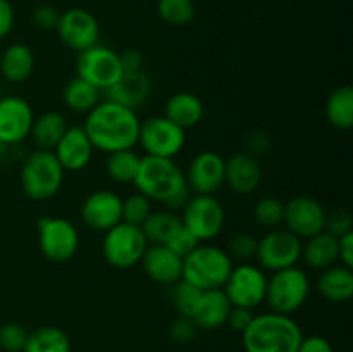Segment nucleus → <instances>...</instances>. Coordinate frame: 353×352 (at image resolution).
<instances>
[{"label": "nucleus", "instance_id": "nucleus-1", "mask_svg": "<svg viewBox=\"0 0 353 352\" xmlns=\"http://www.w3.org/2000/svg\"><path fill=\"white\" fill-rule=\"evenodd\" d=\"M140 123L134 110L105 99L86 114L83 130L95 150L110 154L138 145Z\"/></svg>", "mask_w": 353, "mask_h": 352}, {"label": "nucleus", "instance_id": "nucleus-2", "mask_svg": "<svg viewBox=\"0 0 353 352\" xmlns=\"http://www.w3.org/2000/svg\"><path fill=\"white\" fill-rule=\"evenodd\" d=\"M241 338L245 352H296L303 333L292 316L271 311L254 316Z\"/></svg>", "mask_w": 353, "mask_h": 352}, {"label": "nucleus", "instance_id": "nucleus-3", "mask_svg": "<svg viewBox=\"0 0 353 352\" xmlns=\"http://www.w3.org/2000/svg\"><path fill=\"white\" fill-rule=\"evenodd\" d=\"M133 185L141 195L150 202H159L168 206L174 197L186 192V178L183 169L174 162V159H162L145 155L140 161V169Z\"/></svg>", "mask_w": 353, "mask_h": 352}, {"label": "nucleus", "instance_id": "nucleus-4", "mask_svg": "<svg viewBox=\"0 0 353 352\" xmlns=\"http://www.w3.org/2000/svg\"><path fill=\"white\" fill-rule=\"evenodd\" d=\"M233 261L224 248L200 244L192 254L183 257L181 280L192 283L199 290L223 289L230 278Z\"/></svg>", "mask_w": 353, "mask_h": 352}, {"label": "nucleus", "instance_id": "nucleus-5", "mask_svg": "<svg viewBox=\"0 0 353 352\" xmlns=\"http://www.w3.org/2000/svg\"><path fill=\"white\" fill-rule=\"evenodd\" d=\"M65 171L50 150H33L21 166V186L28 199L45 202L54 199L64 183Z\"/></svg>", "mask_w": 353, "mask_h": 352}, {"label": "nucleus", "instance_id": "nucleus-6", "mask_svg": "<svg viewBox=\"0 0 353 352\" xmlns=\"http://www.w3.org/2000/svg\"><path fill=\"white\" fill-rule=\"evenodd\" d=\"M310 293V280L303 269L286 268L272 273L268 278L265 302L272 313L292 316L307 302Z\"/></svg>", "mask_w": 353, "mask_h": 352}, {"label": "nucleus", "instance_id": "nucleus-7", "mask_svg": "<svg viewBox=\"0 0 353 352\" xmlns=\"http://www.w3.org/2000/svg\"><path fill=\"white\" fill-rule=\"evenodd\" d=\"M148 242L140 226L117 223L103 233L102 255L109 266L116 269H130L140 264Z\"/></svg>", "mask_w": 353, "mask_h": 352}, {"label": "nucleus", "instance_id": "nucleus-8", "mask_svg": "<svg viewBox=\"0 0 353 352\" xmlns=\"http://www.w3.org/2000/svg\"><path fill=\"white\" fill-rule=\"evenodd\" d=\"M38 247L47 261L62 264L71 261L79 248V233L71 221L59 216H43L37 223Z\"/></svg>", "mask_w": 353, "mask_h": 352}, {"label": "nucleus", "instance_id": "nucleus-9", "mask_svg": "<svg viewBox=\"0 0 353 352\" xmlns=\"http://www.w3.org/2000/svg\"><path fill=\"white\" fill-rule=\"evenodd\" d=\"M181 223L200 244L223 231L226 213L216 195H193L181 209Z\"/></svg>", "mask_w": 353, "mask_h": 352}, {"label": "nucleus", "instance_id": "nucleus-10", "mask_svg": "<svg viewBox=\"0 0 353 352\" xmlns=\"http://www.w3.org/2000/svg\"><path fill=\"white\" fill-rule=\"evenodd\" d=\"M138 145L152 157L174 159L186 145V131L165 116H152L140 123Z\"/></svg>", "mask_w": 353, "mask_h": 352}, {"label": "nucleus", "instance_id": "nucleus-11", "mask_svg": "<svg viewBox=\"0 0 353 352\" xmlns=\"http://www.w3.org/2000/svg\"><path fill=\"white\" fill-rule=\"evenodd\" d=\"M223 290L230 299L231 306L254 311L255 307L265 302L268 276L261 266H255L252 262H241V264L233 266Z\"/></svg>", "mask_w": 353, "mask_h": 352}, {"label": "nucleus", "instance_id": "nucleus-12", "mask_svg": "<svg viewBox=\"0 0 353 352\" xmlns=\"http://www.w3.org/2000/svg\"><path fill=\"white\" fill-rule=\"evenodd\" d=\"M123 72L119 52L103 45H93L79 52L76 59V76L99 90H107L112 86Z\"/></svg>", "mask_w": 353, "mask_h": 352}, {"label": "nucleus", "instance_id": "nucleus-13", "mask_svg": "<svg viewBox=\"0 0 353 352\" xmlns=\"http://www.w3.org/2000/svg\"><path fill=\"white\" fill-rule=\"evenodd\" d=\"M255 259L264 271L276 273L293 268L302 259V240L283 228L269 230L259 240Z\"/></svg>", "mask_w": 353, "mask_h": 352}, {"label": "nucleus", "instance_id": "nucleus-14", "mask_svg": "<svg viewBox=\"0 0 353 352\" xmlns=\"http://www.w3.org/2000/svg\"><path fill=\"white\" fill-rule=\"evenodd\" d=\"M55 31L65 47L79 54L99 43L100 24L90 10L72 7L61 14Z\"/></svg>", "mask_w": 353, "mask_h": 352}, {"label": "nucleus", "instance_id": "nucleus-15", "mask_svg": "<svg viewBox=\"0 0 353 352\" xmlns=\"http://www.w3.org/2000/svg\"><path fill=\"white\" fill-rule=\"evenodd\" d=\"M226 159L214 150L199 152L185 173L186 185L195 195H216L224 186Z\"/></svg>", "mask_w": 353, "mask_h": 352}, {"label": "nucleus", "instance_id": "nucleus-16", "mask_svg": "<svg viewBox=\"0 0 353 352\" xmlns=\"http://www.w3.org/2000/svg\"><path fill=\"white\" fill-rule=\"evenodd\" d=\"M326 209L319 200L309 195H296L285 204V223L286 230L292 231L300 240L310 238L324 231Z\"/></svg>", "mask_w": 353, "mask_h": 352}, {"label": "nucleus", "instance_id": "nucleus-17", "mask_svg": "<svg viewBox=\"0 0 353 352\" xmlns=\"http://www.w3.org/2000/svg\"><path fill=\"white\" fill-rule=\"evenodd\" d=\"M34 114L23 97L9 95L0 99V144L17 145L30 137Z\"/></svg>", "mask_w": 353, "mask_h": 352}, {"label": "nucleus", "instance_id": "nucleus-18", "mask_svg": "<svg viewBox=\"0 0 353 352\" xmlns=\"http://www.w3.org/2000/svg\"><path fill=\"white\" fill-rule=\"evenodd\" d=\"M81 219L90 230L105 233L123 221V199L110 190H97L83 200Z\"/></svg>", "mask_w": 353, "mask_h": 352}, {"label": "nucleus", "instance_id": "nucleus-19", "mask_svg": "<svg viewBox=\"0 0 353 352\" xmlns=\"http://www.w3.org/2000/svg\"><path fill=\"white\" fill-rule=\"evenodd\" d=\"M52 152L64 171L76 173L83 171L92 162L95 148L83 126H69Z\"/></svg>", "mask_w": 353, "mask_h": 352}, {"label": "nucleus", "instance_id": "nucleus-20", "mask_svg": "<svg viewBox=\"0 0 353 352\" xmlns=\"http://www.w3.org/2000/svg\"><path fill=\"white\" fill-rule=\"evenodd\" d=\"M140 264L148 278L161 286L174 285L183 276V257L165 245H148Z\"/></svg>", "mask_w": 353, "mask_h": 352}, {"label": "nucleus", "instance_id": "nucleus-21", "mask_svg": "<svg viewBox=\"0 0 353 352\" xmlns=\"http://www.w3.org/2000/svg\"><path fill=\"white\" fill-rule=\"evenodd\" d=\"M262 183V166L257 157L247 152H236L226 159L224 185L238 195H250Z\"/></svg>", "mask_w": 353, "mask_h": 352}, {"label": "nucleus", "instance_id": "nucleus-22", "mask_svg": "<svg viewBox=\"0 0 353 352\" xmlns=\"http://www.w3.org/2000/svg\"><path fill=\"white\" fill-rule=\"evenodd\" d=\"M152 92H154V83L143 71L123 72L121 78L105 90L107 100H112L134 113L147 104Z\"/></svg>", "mask_w": 353, "mask_h": 352}, {"label": "nucleus", "instance_id": "nucleus-23", "mask_svg": "<svg viewBox=\"0 0 353 352\" xmlns=\"http://www.w3.org/2000/svg\"><path fill=\"white\" fill-rule=\"evenodd\" d=\"M231 307L233 306L223 289L203 290L192 317L199 330H217L226 324Z\"/></svg>", "mask_w": 353, "mask_h": 352}, {"label": "nucleus", "instance_id": "nucleus-24", "mask_svg": "<svg viewBox=\"0 0 353 352\" xmlns=\"http://www.w3.org/2000/svg\"><path fill=\"white\" fill-rule=\"evenodd\" d=\"M205 107L202 99L192 92H178L165 102L164 116L183 130L195 128L203 119Z\"/></svg>", "mask_w": 353, "mask_h": 352}, {"label": "nucleus", "instance_id": "nucleus-25", "mask_svg": "<svg viewBox=\"0 0 353 352\" xmlns=\"http://www.w3.org/2000/svg\"><path fill=\"white\" fill-rule=\"evenodd\" d=\"M317 290L327 302H348L353 297V271L341 264H334L324 269L317 278Z\"/></svg>", "mask_w": 353, "mask_h": 352}, {"label": "nucleus", "instance_id": "nucleus-26", "mask_svg": "<svg viewBox=\"0 0 353 352\" xmlns=\"http://www.w3.org/2000/svg\"><path fill=\"white\" fill-rule=\"evenodd\" d=\"M34 54L24 43H12L0 55V75L9 83H24L34 71Z\"/></svg>", "mask_w": 353, "mask_h": 352}, {"label": "nucleus", "instance_id": "nucleus-27", "mask_svg": "<svg viewBox=\"0 0 353 352\" xmlns=\"http://www.w3.org/2000/svg\"><path fill=\"white\" fill-rule=\"evenodd\" d=\"M302 259L310 269L319 273L338 264V238L326 231L307 238L302 244Z\"/></svg>", "mask_w": 353, "mask_h": 352}, {"label": "nucleus", "instance_id": "nucleus-28", "mask_svg": "<svg viewBox=\"0 0 353 352\" xmlns=\"http://www.w3.org/2000/svg\"><path fill=\"white\" fill-rule=\"evenodd\" d=\"M68 121L57 110H47L33 119L30 137L38 150H54L55 145L68 130Z\"/></svg>", "mask_w": 353, "mask_h": 352}, {"label": "nucleus", "instance_id": "nucleus-29", "mask_svg": "<svg viewBox=\"0 0 353 352\" xmlns=\"http://www.w3.org/2000/svg\"><path fill=\"white\" fill-rule=\"evenodd\" d=\"M181 226L183 223L178 213L161 209L152 211L150 216L145 219V223L140 228L147 238L148 245H165Z\"/></svg>", "mask_w": 353, "mask_h": 352}, {"label": "nucleus", "instance_id": "nucleus-30", "mask_svg": "<svg viewBox=\"0 0 353 352\" xmlns=\"http://www.w3.org/2000/svg\"><path fill=\"white\" fill-rule=\"evenodd\" d=\"M327 121L333 128L341 131L353 126V88L350 85H341L330 93L324 107Z\"/></svg>", "mask_w": 353, "mask_h": 352}, {"label": "nucleus", "instance_id": "nucleus-31", "mask_svg": "<svg viewBox=\"0 0 353 352\" xmlns=\"http://www.w3.org/2000/svg\"><path fill=\"white\" fill-rule=\"evenodd\" d=\"M99 99L100 90L79 76L69 79L62 88V100H64L65 107L76 114H88L99 104Z\"/></svg>", "mask_w": 353, "mask_h": 352}, {"label": "nucleus", "instance_id": "nucleus-32", "mask_svg": "<svg viewBox=\"0 0 353 352\" xmlns=\"http://www.w3.org/2000/svg\"><path fill=\"white\" fill-rule=\"evenodd\" d=\"M23 352H71V340L61 328L40 326L28 333Z\"/></svg>", "mask_w": 353, "mask_h": 352}, {"label": "nucleus", "instance_id": "nucleus-33", "mask_svg": "<svg viewBox=\"0 0 353 352\" xmlns=\"http://www.w3.org/2000/svg\"><path fill=\"white\" fill-rule=\"evenodd\" d=\"M140 161L141 157L133 148L110 152V154H107L105 171L112 182L128 185V183H133L134 178H137L138 169H140Z\"/></svg>", "mask_w": 353, "mask_h": 352}, {"label": "nucleus", "instance_id": "nucleus-34", "mask_svg": "<svg viewBox=\"0 0 353 352\" xmlns=\"http://www.w3.org/2000/svg\"><path fill=\"white\" fill-rule=\"evenodd\" d=\"M254 221L264 230H276L283 224L285 217V202L278 197L265 195L254 206Z\"/></svg>", "mask_w": 353, "mask_h": 352}, {"label": "nucleus", "instance_id": "nucleus-35", "mask_svg": "<svg viewBox=\"0 0 353 352\" xmlns=\"http://www.w3.org/2000/svg\"><path fill=\"white\" fill-rule=\"evenodd\" d=\"M157 14L169 26H186L195 19L193 0H159Z\"/></svg>", "mask_w": 353, "mask_h": 352}, {"label": "nucleus", "instance_id": "nucleus-36", "mask_svg": "<svg viewBox=\"0 0 353 352\" xmlns=\"http://www.w3.org/2000/svg\"><path fill=\"white\" fill-rule=\"evenodd\" d=\"M200 293H202V290H199L192 283L185 282V280H179L174 285L169 286V302H171V306L174 307L178 314L192 316L200 299Z\"/></svg>", "mask_w": 353, "mask_h": 352}, {"label": "nucleus", "instance_id": "nucleus-37", "mask_svg": "<svg viewBox=\"0 0 353 352\" xmlns=\"http://www.w3.org/2000/svg\"><path fill=\"white\" fill-rule=\"evenodd\" d=\"M259 240L252 233H234L231 235L230 240L226 244V254L230 255L231 261H240V262H250L254 261L257 255Z\"/></svg>", "mask_w": 353, "mask_h": 352}, {"label": "nucleus", "instance_id": "nucleus-38", "mask_svg": "<svg viewBox=\"0 0 353 352\" xmlns=\"http://www.w3.org/2000/svg\"><path fill=\"white\" fill-rule=\"evenodd\" d=\"M152 213V202L140 192L123 199V221L124 223L141 226Z\"/></svg>", "mask_w": 353, "mask_h": 352}, {"label": "nucleus", "instance_id": "nucleus-39", "mask_svg": "<svg viewBox=\"0 0 353 352\" xmlns=\"http://www.w3.org/2000/svg\"><path fill=\"white\" fill-rule=\"evenodd\" d=\"M28 331L19 323H6L0 326V349L6 352H23Z\"/></svg>", "mask_w": 353, "mask_h": 352}, {"label": "nucleus", "instance_id": "nucleus-40", "mask_svg": "<svg viewBox=\"0 0 353 352\" xmlns=\"http://www.w3.org/2000/svg\"><path fill=\"white\" fill-rule=\"evenodd\" d=\"M196 333H199V326H196L192 316L178 314V317L172 320L171 324H169V338L176 344H190V342L195 340Z\"/></svg>", "mask_w": 353, "mask_h": 352}, {"label": "nucleus", "instance_id": "nucleus-41", "mask_svg": "<svg viewBox=\"0 0 353 352\" xmlns=\"http://www.w3.org/2000/svg\"><path fill=\"white\" fill-rule=\"evenodd\" d=\"M324 231L333 237L340 238L343 235L353 231V217L347 209H333L326 213V221H324Z\"/></svg>", "mask_w": 353, "mask_h": 352}, {"label": "nucleus", "instance_id": "nucleus-42", "mask_svg": "<svg viewBox=\"0 0 353 352\" xmlns=\"http://www.w3.org/2000/svg\"><path fill=\"white\" fill-rule=\"evenodd\" d=\"M199 245L200 242L196 240L185 226H181L174 235H172L171 240L165 244V247L171 248V251L174 252V254H178L179 257H186V255L192 254Z\"/></svg>", "mask_w": 353, "mask_h": 352}, {"label": "nucleus", "instance_id": "nucleus-43", "mask_svg": "<svg viewBox=\"0 0 353 352\" xmlns=\"http://www.w3.org/2000/svg\"><path fill=\"white\" fill-rule=\"evenodd\" d=\"M59 17H61V12L54 6H50V3H41L31 14V21L41 31L55 30L59 23Z\"/></svg>", "mask_w": 353, "mask_h": 352}, {"label": "nucleus", "instance_id": "nucleus-44", "mask_svg": "<svg viewBox=\"0 0 353 352\" xmlns=\"http://www.w3.org/2000/svg\"><path fill=\"white\" fill-rule=\"evenodd\" d=\"M271 148V138H269V135L265 133V131H252L250 135L247 137V140H245V150L247 154L254 155V157H261V155H264L265 152Z\"/></svg>", "mask_w": 353, "mask_h": 352}, {"label": "nucleus", "instance_id": "nucleus-45", "mask_svg": "<svg viewBox=\"0 0 353 352\" xmlns=\"http://www.w3.org/2000/svg\"><path fill=\"white\" fill-rule=\"evenodd\" d=\"M255 314L252 313V309H245V307H236L233 306L231 307L230 314H228V321L226 324H230L234 331L238 333H243L245 330L248 328V324L252 323Z\"/></svg>", "mask_w": 353, "mask_h": 352}, {"label": "nucleus", "instance_id": "nucleus-46", "mask_svg": "<svg viewBox=\"0 0 353 352\" xmlns=\"http://www.w3.org/2000/svg\"><path fill=\"white\" fill-rule=\"evenodd\" d=\"M296 352H334V349L327 338L321 335H310V337L302 338Z\"/></svg>", "mask_w": 353, "mask_h": 352}, {"label": "nucleus", "instance_id": "nucleus-47", "mask_svg": "<svg viewBox=\"0 0 353 352\" xmlns=\"http://www.w3.org/2000/svg\"><path fill=\"white\" fill-rule=\"evenodd\" d=\"M121 66H123L124 72H138L143 71V62L145 57L140 50H134V48H128V50L121 52L119 54Z\"/></svg>", "mask_w": 353, "mask_h": 352}, {"label": "nucleus", "instance_id": "nucleus-48", "mask_svg": "<svg viewBox=\"0 0 353 352\" xmlns=\"http://www.w3.org/2000/svg\"><path fill=\"white\" fill-rule=\"evenodd\" d=\"M14 21H16V14H14L12 3L9 0H0V40L12 31Z\"/></svg>", "mask_w": 353, "mask_h": 352}, {"label": "nucleus", "instance_id": "nucleus-49", "mask_svg": "<svg viewBox=\"0 0 353 352\" xmlns=\"http://www.w3.org/2000/svg\"><path fill=\"white\" fill-rule=\"evenodd\" d=\"M338 262L353 269V231L338 238Z\"/></svg>", "mask_w": 353, "mask_h": 352}]
</instances>
